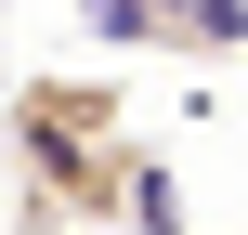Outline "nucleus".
I'll use <instances>...</instances> for the list:
<instances>
[{"label": "nucleus", "instance_id": "obj_1", "mask_svg": "<svg viewBox=\"0 0 248 235\" xmlns=\"http://www.w3.org/2000/svg\"><path fill=\"white\" fill-rule=\"evenodd\" d=\"M0 157H13V196L26 222H118L131 196V92L118 78H78V65H26L0 92Z\"/></svg>", "mask_w": 248, "mask_h": 235}, {"label": "nucleus", "instance_id": "obj_2", "mask_svg": "<svg viewBox=\"0 0 248 235\" xmlns=\"http://www.w3.org/2000/svg\"><path fill=\"white\" fill-rule=\"evenodd\" d=\"M78 26L105 52H183V65L248 52V0H78Z\"/></svg>", "mask_w": 248, "mask_h": 235}, {"label": "nucleus", "instance_id": "obj_3", "mask_svg": "<svg viewBox=\"0 0 248 235\" xmlns=\"http://www.w3.org/2000/svg\"><path fill=\"white\" fill-rule=\"evenodd\" d=\"M118 222H131V235H183V183H170V157H131V196H118Z\"/></svg>", "mask_w": 248, "mask_h": 235}, {"label": "nucleus", "instance_id": "obj_4", "mask_svg": "<svg viewBox=\"0 0 248 235\" xmlns=\"http://www.w3.org/2000/svg\"><path fill=\"white\" fill-rule=\"evenodd\" d=\"M235 235H248V222H235Z\"/></svg>", "mask_w": 248, "mask_h": 235}]
</instances>
